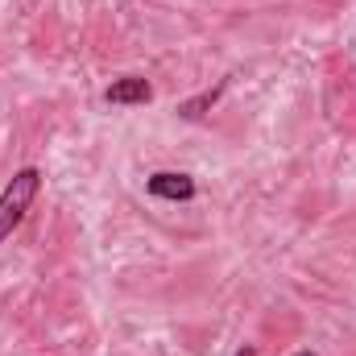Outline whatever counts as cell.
<instances>
[{
    "label": "cell",
    "instance_id": "obj_1",
    "mask_svg": "<svg viewBox=\"0 0 356 356\" xmlns=\"http://www.w3.org/2000/svg\"><path fill=\"white\" fill-rule=\"evenodd\" d=\"M38 191H42V170L38 166H25V170H17L8 178V186L0 191V241L13 236V228L25 220V211L38 199Z\"/></svg>",
    "mask_w": 356,
    "mask_h": 356
},
{
    "label": "cell",
    "instance_id": "obj_2",
    "mask_svg": "<svg viewBox=\"0 0 356 356\" xmlns=\"http://www.w3.org/2000/svg\"><path fill=\"white\" fill-rule=\"evenodd\" d=\"M145 191L154 199H166V203H186V199H195V178L178 175V170H158L145 178Z\"/></svg>",
    "mask_w": 356,
    "mask_h": 356
},
{
    "label": "cell",
    "instance_id": "obj_3",
    "mask_svg": "<svg viewBox=\"0 0 356 356\" xmlns=\"http://www.w3.org/2000/svg\"><path fill=\"white\" fill-rule=\"evenodd\" d=\"M149 79H141V75H124V79H112V88L104 91V99L108 104H116V108H133V104H149Z\"/></svg>",
    "mask_w": 356,
    "mask_h": 356
},
{
    "label": "cell",
    "instance_id": "obj_4",
    "mask_svg": "<svg viewBox=\"0 0 356 356\" xmlns=\"http://www.w3.org/2000/svg\"><path fill=\"white\" fill-rule=\"evenodd\" d=\"M220 91H224V83H220L216 91H203V95H199V99H191V104H182L178 112H182L186 120H199V116H203V108H211V104L220 99Z\"/></svg>",
    "mask_w": 356,
    "mask_h": 356
},
{
    "label": "cell",
    "instance_id": "obj_5",
    "mask_svg": "<svg viewBox=\"0 0 356 356\" xmlns=\"http://www.w3.org/2000/svg\"><path fill=\"white\" fill-rule=\"evenodd\" d=\"M236 356H257V348H249V344H245V348H236Z\"/></svg>",
    "mask_w": 356,
    "mask_h": 356
},
{
    "label": "cell",
    "instance_id": "obj_6",
    "mask_svg": "<svg viewBox=\"0 0 356 356\" xmlns=\"http://www.w3.org/2000/svg\"><path fill=\"white\" fill-rule=\"evenodd\" d=\"M294 356H315V353H294Z\"/></svg>",
    "mask_w": 356,
    "mask_h": 356
}]
</instances>
